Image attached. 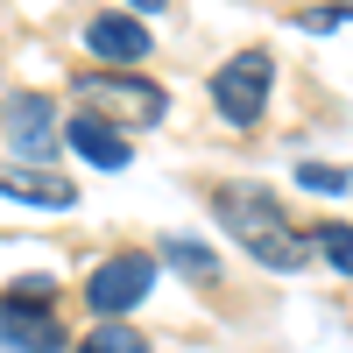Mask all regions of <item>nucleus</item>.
<instances>
[{"label": "nucleus", "mask_w": 353, "mask_h": 353, "mask_svg": "<svg viewBox=\"0 0 353 353\" xmlns=\"http://www.w3.org/2000/svg\"><path fill=\"white\" fill-rule=\"evenodd\" d=\"M212 212L226 219V233L261 261V269H276V276L304 269V241L290 233V219H283V205L269 198V184H219Z\"/></svg>", "instance_id": "obj_1"}, {"label": "nucleus", "mask_w": 353, "mask_h": 353, "mask_svg": "<svg viewBox=\"0 0 353 353\" xmlns=\"http://www.w3.org/2000/svg\"><path fill=\"white\" fill-rule=\"evenodd\" d=\"M269 85H276V57L269 50H233L226 64L212 71V106L226 128H254L261 106H269Z\"/></svg>", "instance_id": "obj_2"}, {"label": "nucleus", "mask_w": 353, "mask_h": 353, "mask_svg": "<svg viewBox=\"0 0 353 353\" xmlns=\"http://www.w3.org/2000/svg\"><path fill=\"white\" fill-rule=\"evenodd\" d=\"M156 276H163L156 254H106L99 269H92V283H85V297H92L99 318H121V311H134L156 290Z\"/></svg>", "instance_id": "obj_3"}, {"label": "nucleus", "mask_w": 353, "mask_h": 353, "mask_svg": "<svg viewBox=\"0 0 353 353\" xmlns=\"http://www.w3.org/2000/svg\"><path fill=\"white\" fill-rule=\"evenodd\" d=\"M78 99L99 113V121H113V113H121V121H134V128H156L163 121V85H149V78H85L78 85Z\"/></svg>", "instance_id": "obj_4"}, {"label": "nucleus", "mask_w": 353, "mask_h": 353, "mask_svg": "<svg viewBox=\"0 0 353 353\" xmlns=\"http://www.w3.org/2000/svg\"><path fill=\"white\" fill-rule=\"evenodd\" d=\"M8 141H14L21 163H50V149H57V106L36 99V92L8 99Z\"/></svg>", "instance_id": "obj_5"}, {"label": "nucleus", "mask_w": 353, "mask_h": 353, "mask_svg": "<svg viewBox=\"0 0 353 353\" xmlns=\"http://www.w3.org/2000/svg\"><path fill=\"white\" fill-rule=\"evenodd\" d=\"M57 346H64V325L50 311L0 297V353H57Z\"/></svg>", "instance_id": "obj_6"}, {"label": "nucleus", "mask_w": 353, "mask_h": 353, "mask_svg": "<svg viewBox=\"0 0 353 353\" xmlns=\"http://www.w3.org/2000/svg\"><path fill=\"white\" fill-rule=\"evenodd\" d=\"M85 50L106 57V64H141V57H149V28L134 14H92L85 21Z\"/></svg>", "instance_id": "obj_7"}, {"label": "nucleus", "mask_w": 353, "mask_h": 353, "mask_svg": "<svg viewBox=\"0 0 353 353\" xmlns=\"http://www.w3.org/2000/svg\"><path fill=\"white\" fill-rule=\"evenodd\" d=\"M64 141L85 156V163H99V170H128L134 163V149H128V134L113 128V121H99V113H78V121L64 128Z\"/></svg>", "instance_id": "obj_8"}, {"label": "nucleus", "mask_w": 353, "mask_h": 353, "mask_svg": "<svg viewBox=\"0 0 353 353\" xmlns=\"http://www.w3.org/2000/svg\"><path fill=\"white\" fill-rule=\"evenodd\" d=\"M0 191L21 198V205H50V212L78 205V184L71 176H50V170H0Z\"/></svg>", "instance_id": "obj_9"}, {"label": "nucleus", "mask_w": 353, "mask_h": 353, "mask_svg": "<svg viewBox=\"0 0 353 353\" xmlns=\"http://www.w3.org/2000/svg\"><path fill=\"white\" fill-rule=\"evenodd\" d=\"M85 353H149V339H141L134 325H113V318H106V325L85 332Z\"/></svg>", "instance_id": "obj_10"}, {"label": "nucleus", "mask_w": 353, "mask_h": 353, "mask_svg": "<svg viewBox=\"0 0 353 353\" xmlns=\"http://www.w3.org/2000/svg\"><path fill=\"white\" fill-rule=\"evenodd\" d=\"M318 254H325L339 276H353V226H318Z\"/></svg>", "instance_id": "obj_11"}, {"label": "nucleus", "mask_w": 353, "mask_h": 353, "mask_svg": "<svg viewBox=\"0 0 353 353\" xmlns=\"http://www.w3.org/2000/svg\"><path fill=\"white\" fill-rule=\"evenodd\" d=\"M163 254L176 261V269H191V276H219V261H212V248H198V241H163Z\"/></svg>", "instance_id": "obj_12"}, {"label": "nucleus", "mask_w": 353, "mask_h": 353, "mask_svg": "<svg viewBox=\"0 0 353 353\" xmlns=\"http://www.w3.org/2000/svg\"><path fill=\"white\" fill-rule=\"evenodd\" d=\"M297 184L318 191V198H332V191H346V170H332V163H297Z\"/></svg>", "instance_id": "obj_13"}, {"label": "nucleus", "mask_w": 353, "mask_h": 353, "mask_svg": "<svg viewBox=\"0 0 353 353\" xmlns=\"http://www.w3.org/2000/svg\"><path fill=\"white\" fill-rule=\"evenodd\" d=\"M346 21V8H304L297 14V28H311V36H325V28H339Z\"/></svg>", "instance_id": "obj_14"}, {"label": "nucleus", "mask_w": 353, "mask_h": 353, "mask_svg": "<svg viewBox=\"0 0 353 353\" xmlns=\"http://www.w3.org/2000/svg\"><path fill=\"white\" fill-rule=\"evenodd\" d=\"M134 8H141V14H163V8H170V0H134Z\"/></svg>", "instance_id": "obj_15"}]
</instances>
